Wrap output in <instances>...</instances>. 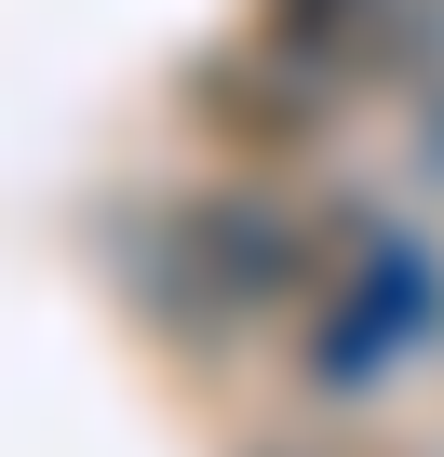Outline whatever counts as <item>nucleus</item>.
I'll return each mask as SVG.
<instances>
[{
	"mask_svg": "<svg viewBox=\"0 0 444 457\" xmlns=\"http://www.w3.org/2000/svg\"><path fill=\"white\" fill-rule=\"evenodd\" d=\"M377 14V0H270V28H256V54H297L310 81H337V41Z\"/></svg>",
	"mask_w": 444,
	"mask_h": 457,
	"instance_id": "1",
	"label": "nucleus"
}]
</instances>
